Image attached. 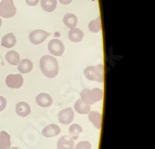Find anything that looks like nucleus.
I'll return each instance as SVG.
<instances>
[{
    "label": "nucleus",
    "mask_w": 155,
    "mask_h": 149,
    "mask_svg": "<svg viewBox=\"0 0 155 149\" xmlns=\"http://www.w3.org/2000/svg\"><path fill=\"white\" fill-rule=\"evenodd\" d=\"M40 70L47 78H55L59 74V63L52 55H44L40 59Z\"/></svg>",
    "instance_id": "obj_1"
},
{
    "label": "nucleus",
    "mask_w": 155,
    "mask_h": 149,
    "mask_svg": "<svg viewBox=\"0 0 155 149\" xmlns=\"http://www.w3.org/2000/svg\"><path fill=\"white\" fill-rule=\"evenodd\" d=\"M102 98H103V91H102V89H99V87L92 89V90L84 89L80 92V100L89 106L96 104L97 102H100Z\"/></svg>",
    "instance_id": "obj_2"
},
{
    "label": "nucleus",
    "mask_w": 155,
    "mask_h": 149,
    "mask_svg": "<svg viewBox=\"0 0 155 149\" xmlns=\"http://www.w3.org/2000/svg\"><path fill=\"white\" fill-rule=\"evenodd\" d=\"M84 74L90 81L97 82H103V65H97V66H88L84 70Z\"/></svg>",
    "instance_id": "obj_3"
},
{
    "label": "nucleus",
    "mask_w": 155,
    "mask_h": 149,
    "mask_svg": "<svg viewBox=\"0 0 155 149\" xmlns=\"http://www.w3.org/2000/svg\"><path fill=\"white\" fill-rule=\"evenodd\" d=\"M16 13V8L13 1H1L0 2V16L5 18L13 17Z\"/></svg>",
    "instance_id": "obj_4"
},
{
    "label": "nucleus",
    "mask_w": 155,
    "mask_h": 149,
    "mask_svg": "<svg viewBox=\"0 0 155 149\" xmlns=\"http://www.w3.org/2000/svg\"><path fill=\"white\" fill-rule=\"evenodd\" d=\"M48 50L51 53L52 56H61L64 53L65 46L63 42L59 39H53L48 44Z\"/></svg>",
    "instance_id": "obj_5"
},
{
    "label": "nucleus",
    "mask_w": 155,
    "mask_h": 149,
    "mask_svg": "<svg viewBox=\"0 0 155 149\" xmlns=\"http://www.w3.org/2000/svg\"><path fill=\"white\" fill-rule=\"evenodd\" d=\"M24 79L21 74H11L5 78V84L11 89H20L23 85Z\"/></svg>",
    "instance_id": "obj_6"
},
{
    "label": "nucleus",
    "mask_w": 155,
    "mask_h": 149,
    "mask_svg": "<svg viewBox=\"0 0 155 149\" xmlns=\"http://www.w3.org/2000/svg\"><path fill=\"white\" fill-rule=\"evenodd\" d=\"M50 33L46 30H42V29H36V30H33L29 33V41L33 44H40L46 40L48 37H49Z\"/></svg>",
    "instance_id": "obj_7"
},
{
    "label": "nucleus",
    "mask_w": 155,
    "mask_h": 149,
    "mask_svg": "<svg viewBox=\"0 0 155 149\" xmlns=\"http://www.w3.org/2000/svg\"><path fill=\"white\" fill-rule=\"evenodd\" d=\"M58 120L62 124H71L74 120V110L73 108L67 107L61 110L58 115Z\"/></svg>",
    "instance_id": "obj_8"
},
{
    "label": "nucleus",
    "mask_w": 155,
    "mask_h": 149,
    "mask_svg": "<svg viewBox=\"0 0 155 149\" xmlns=\"http://www.w3.org/2000/svg\"><path fill=\"white\" fill-rule=\"evenodd\" d=\"M58 149H74L75 147V141L71 136H62L60 137L57 145Z\"/></svg>",
    "instance_id": "obj_9"
},
{
    "label": "nucleus",
    "mask_w": 155,
    "mask_h": 149,
    "mask_svg": "<svg viewBox=\"0 0 155 149\" xmlns=\"http://www.w3.org/2000/svg\"><path fill=\"white\" fill-rule=\"evenodd\" d=\"M52 97L48 94V93H40L36 96V103L38 104L40 107H50L52 105Z\"/></svg>",
    "instance_id": "obj_10"
},
{
    "label": "nucleus",
    "mask_w": 155,
    "mask_h": 149,
    "mask_svg": "<svg viewBox=\"0 0 155 149\" xmlns=\"http://www.w3.org/2000/svg\"><path fill=\"white\" fill-rule=\"evenodd\" d=\"M60 133H61V128H60V126H58L57 124H53V123L45 126L44 130H42V132H41V134L45 137L57 136V135H59Z\"/></svg>",
    "instance_id": "obj_11"
},
{
    "label": "nucleus",
    "mask_w": 155,
    "mask_h": 149,
    "mask_svg": "<svg viewBox=\"0 0 155 149\" xmlns=\"http://www.w3.org/2000/svg\"><path fill=\"white\" fill-rule=\"evenodd\" d=\"M33 68H34L33 62L28 59H22V61H20V63L18 64V69L21 74H28V72H31V70H33Z\"/></svg>",
    "instance_id": "obj_12"
},
{
    "label": "nucleus",
    "mask_w": 155,
    "mask_h": 149,
    "mask_svg": "<svg viewBox=\"0 0 155 149\" xmlns=\"http://www.w3.org/2000/svg\"><path fill=\"white\" fill-rule=\"evenodd\" d=\"M15 111L20 117H27L31 113V107L26 102H20L16 104Z\"/></svg>",
    "instance_id": "obj_13"
},
{
    "label": "nucleus",
    "mask_w": 155,
    "mask_h": 149,
    "mask_svg": "<svg viewBox=\"0 0 155 149\" xmlns=\"http://www.w3.org/2000/svg\"><path fill=\"white\" fill-rule=\"evenodd\" d=\"M63 23L66 27H68L70 29L75 28L78 24V18L75 14H72V13H67L66 15H64L63 17Z\"/></svg>",
    "instance_id": "obj_14"
},
{
    "label": "nucleus",
    "mask_w": 155,
    "mask_h": 149,
    "mask_svg": "<svg viewBox=\"0 0 155 149\" xmlns=\"http://www.w3.org/2000/svg\"><path fill=\"white\" fill-rule=\"evenodd\" d=\"M1 44L7 49L13 48L16 44V38L14 36V33H7L5 36H3L1 39Z\"/></svg>",
    "instance_id": "obj_15"
},
{
    "label": "nucleus",
    "mask_w": 155,
    "mask_h": 149,
    "mask_svg": "<svg viewBox=\"0 0 155 149\" xmlns=\"http://www.w3.org/2000/svg\"><path fill=\"white\" fill-rule=\"evenodd\" d=\"M89 121L93 124V126L96 128H101V122H102V115L98 111H92L90 110V113H88Z\"/></svg>",
    "instance_id": "obj_16"
},
{
    "label": "nucleus",
    "mask_w": 155,
    "mask_h": 149,
    "mask_svg": "<svg viewBox=\"0 0 155 149\" xmlns=\"http://www.w3.org/2000/svg\"><path fill=\"white\" fill-rule=\"evenodd\" d=\"M84 38V33L81 29L78 28H72L68 31V39L72 42H80Z\"/></svg>",
    "instance_id": "obj_17"
},
{
    "label": "nucleus",
    "mask_w": 155,
    "mask_h": 149,
    "mask_svg": "<svg viewBox=\"0 0 155 149\" xmlns=\"http://www.w3.org/2000/svg\"><path fill=\"white\" fill-rule=\"evenodd\" d=\"M74 109H75L78 113H80V115H88V113H90L91 108L89 105L84 103L81 100H76L75 104H74Z\"/></svg>",
    "instance_id": "obj_18"
},
{
    "label": "nucleus",
    "mask_w": 155,
    "mask_h": 149,
    "mask_svg": "<svg viewBox=\"0 0 155 149\" xmlns=\"http://www.w3.org/2000/svg\"><path fill=\"white\" fill-rule=\"evenodd\" d=\"M11 147V137L5 131L0 132V149H9Z\"/></svg>",
    "instance_id": "obj_19"
},
{
    "label": "nucleus",
    "mask_w": 155,
    "mask_h": 149,
    "mask_svg": "<svg viewBox=\"0 0 155 149\" xmlns=\"http://www.w3.org/2000/svg\"><path fill=\"white\" fill-rule=\"evenodd\" d=\"M5 61L9 63L10 65H18L20 63V54L18 53L16 51H9L8 53L5 54Z\"/></svg>",
    "instance_id": "obj_20"
},
{
    "label": "nucleus",
    "mask_w": 155,
    "mask_h": 149,
    "mask_svg": "<svg viewBox=\"0 0 155 149\" xmlns=\"http://www.w3.org/2000/svg\"><path fill=\"white\" fill-rule=\"evenodd\" d=\"M40 3H41L42 9L47 12H53L58 5L57 0H41Z\"/></svg>",
    "instance_id": "obj_21"
},
{
    "label": "nucleus",
    "mask_w": 155,
    "mask_h": 149,
    "mask_svg": "<svg viewBox=\"0 0 155 149\" xmlns=\"http://www.w3.org/2000/svg\"><path fill=\"white\" fill-rule=\"evenodd\" d=\"M68 132H70V135L74 141L78 138L79 136V134L83 132V128L77 123H73L71 124V126L68 128Z\"/></svg>",
    "instance_id": "obj_22"
},
{
    "label": "nucleus",
    "mask_w": 155,
    "mask_h": 149,
    "mask_svg": "<svg viewBox=\"0 0 155 149\" xmlns=\"http://www.w3.org/2000/svg\"><path fill=\"white\" fill-rule=\"evenodd\" d=\"M88 28L90 31H92V33H100L101 31V18L100 16L99 17H97L96 20H93V21H91L90 23L88 24Z\"/></svg>",
    "instance_id": "obj_23"
},
{
    "label": "nucleus",
    "mask_w": 155,
    "mask_h": 149,
    "mask_svg": "<svg viewBox=\"0 0 155 149\" xmlns=\"http://www.w3.org/2000/svg\"><path fill=\"white\" fill-rule=\"evenodd\" d=\"M74 149H91V143L90 141H79V143L74 147Z\"/></svg>",
    "instance_id": "obj_24"
},
{
    "label": "nucleus",
    "mask_w": 155,
    "mask_h": 149,
    "mask_svg": "<svg viewBox=\"0 0 155 149\" xmlns=\"http://www.w3.org/2000/svg\"><path fill=\"white\" fill-rule=\"evenodd\" d=\"M7 106V100L3 96H0V111H2Z\"/></svg>",
    "instance_id": "obj_25"
},
{
    "label": "nucleus",
    "mask_w": 155,
    "mask_h": 149,
    "mask_svg": "<svg viewBox=\"0 0 155 149\" xmlns=\"http://www.w3.org/2000/svg\"><path fill=\"white\" fill-rule=\"evenodd\" d=\"M25 2L29 7H34V5H37L39 2V0H25Z\"/></svg>",
    "instance_id": "obj_26"
},
{
    "label": "nucleus",
    "mask_w": 155,
    "mask_h": 149,
    "mask_svg": "<svg viewBox=\"0 0 155 149\" xmlns=\"http://www.w3.org/2000/svg\"><path fill=\"white\" fill-rule=\"evenodd\" d=\"M60 2L62 3V5H70L71 2H72L73 0H59Z\"/></svg>",
    "instance_id": "obj_27"
},
{
    "label": "nucleus",
    "mask_w": 155,
    "mask_h": 149,
    "mask_svg": "<svg viewBox=\"0 0 155 149\" xmlns=\"http://www.w3.org/2000/svg\"><path fill=\"white\" fill-rule=\"evenodd\" d=\"M1 25H2V21H1V17H0V27H1Z\"/></svg>",
    "instance_id": "obj_28"
},
{
    "label": "nucleus",
    "mask_w": 155,
    "mask_h": 149,
    "mask_svg": "<svg viewBox=\"0 0 155 149\" xmlns=\"http://www.w3.org/2000/svg\"><path fill=\"white\" fill-rule=\"evenodd\" d=\"M9 149H18V148H16V147H10Z\"/></svg>",
    "instance_id": "obj_29"
},
{
    "label": "nucleus",
    "mask_w": 155,
    "mask_h": 149,
    "mask_svg": "<svg viewBox=\"0 0 155 149\" xmlns=\"http://www.w3.org/2000/svg\"><path fill=\"white\" fill-rule=\"evenodd\" d=\"M2 1H13V0H2Z\"/></svg>",
    "instance_id": "obj_30"
}]
</instances>
